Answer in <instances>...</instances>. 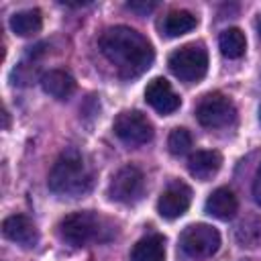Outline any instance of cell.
Here are the masks:
<instances>
[{"label": "cell", "instance_id": "14", "mask_svg": "<svg viewBox=\"0 0 261 261\" xmlns=\"http://www.w3.org/2000/svg\"><path fill=\"white\" fill-rule=\"evenodd\" d=\"M41 88L45 94L57 98V100H65L73 94L75 90V80L63 71V69H51L47 73H43L41 77Z\"/></svg>", "mask_w": 261, "mask_h": 261}, {"label": "cell", "instance_id": "21", "mask_svg": "<svg viewBox=\"0 0 261 261\" xmlns=\"http://www.w3.org/2000/svg\"><path fill=\"white\" fill-rule=\"evenodd\" d=\"M253 198L261 206V163H259V167L255 171V177H253Z\"/></svg>", "mask_w": 261, "mask_h": 261}, {"label": "cell", "instance_id": "20", "mask_svg": "<svg viewBox=\"0 0 261 261\" xmlns=\"http://www.w3.org/2000/svg\"><path fill=\"white\" fill-rule=\"evenodd\" d=\"M167 147H169V153L175 155V157L186 155L190 151V147H192V135H190V130L188 128H181V126L173 128L169 133V137H167Z\"/></svg>", "mask_w": 261, "mask_h": 261}, {"label": "cell", "instance_id": "22", "mask_svg": "<svg viewBox=\"0 0 261 261\" xmlns=\"http://www.w3.org/2000/svg\"><path fill=\"white\" fill-rule=\"evenodd\" d=\"M128 8H130V10H143V12H149V10H153V8H155V4H153V2H147V4L128 2Z\"/></svg>", "mask_w": 261, "mask_h": 261}, {"label": "cell", "instance_id": "23", "mask_svg": "<svg viewBox=\"0 0 261 261\" xmlns=\"http://www.w3.org/2000/svg\"><path fill=\"white\" fill-rule=\"evenodd\" d=\"M257 29H259V35H261V18H259V24H257Z\"/></svg>", "mask_w": 261, "mask_h": 261}, {"label": "cell", "instance_id": "3", "mask_svg": "<svg viewBox=\"0 0 261 261\" xmlns=\"http://www.w3.org/2000/svg\"><path fill=\"white\" fill-rule=\"evenodd\" d=\"M116 234V226L98 212H71L59 222V237L73 245L86 247L92 243H106Z\"/></svg>", "mask_w": 261, "mask_h": 261}, {"label": "cell", "instance_id": "10", "mask_svg": "<svg viewBox=\"0 0 261 261\" xmlns=\"http://www.w3.org/2000/svg\"><path fill=\"white\" fill-rule=\"evenodd\" d=\"M145 100L151 104L159 114H171L179 108L181 100L173 92L171 84L165 77H153L145 88Z\"/></svg>", "mask_w": 261, "mask_h": 261}, {"label": "cell", "instance_id": "15", "mask_svg": "<svg viewBox=\"0 0 261 261\" xmlns=\"http://www.w3.org/2000/svg\"><path fill=\"white\" fill-rule=\"evenodd\" d=\"M130 261H165V239L161 234H149L135 243Z\"/></svg>", "mask_w": 261, "mask_h": 261}, {"label": "cell", "instance_id": "9", "mask_svg": "<svg viewBox=\"0 0 261 261\" xmlns=\"http://www.w3.org/2000/svg\"><path fill=\"white\" fill-rule=\"evenodd\" d=\"M190 202H192V190L186 184L175 181L161 192L157 200V210L163 218L173 220V218H179L190 208Z\"/></svg>", "mask_w": 261, "mask_h": 261}, {"label": "cell", "instance_id": "12", "mask_svg": "<svg viewBox=\"0 0 261 261\" xmlns=\"http://www.w3.org/2000/svg\"><path fill=\"white\" fill-rule=\"evenodd\" d=\"M222 165V157L218 151H196L190 155L188 159V171L190 175H194L196 179H210L218 173Z\"/></svg>", "mask_w": 261, "mask_h": 261}, {"label": "cell", "instance_id": "13", "mask_svg": "<svg viewBox=\"0 0 261 261\" xmlns=\"http://www.w3.org/2000/svg\"><path fill=\"white\" fill-rule=\"evenodd\" d=\"M237 208H239L237 196L228 188L214 190L206 200V212L214 218H220V220H230L237 214Z\"/></svg>", "mask_w": 261, "mask_h": 261}, {"label": "cell", "instance_id": "11", "mask_svg": "<svg viewBox=\"0 0 261 261\" xmlns=\"http://www.w3.org/2000/svg\"><path fill=\"white\" fill-rule=\"evenodd\" d=\"M2 234L16 243V245H22V247H35L39 234H37V228L33 224L31 218L22 216V214H12L8 218H4L2 222Z\"/></svg>", "mask_w": 261, "mask_h": 261}, {"label": "cell", "instance_id": "8", "mask_svg": "<svg viewBox=\"0 0 261 261\" xmlns=\"http://www.w3.org/2000/svg\"><path fill=\"white\" fill-rule=\"evenodd\" d=\"M143 188H145V177L141 169L135 165H124L112 175V181L108 186V196L114 202L133 204L141 198Z\"/></svg>", "mask_w": 261, "mask_h": 261}, {"label": "cell", "instance_id": "19", "mask_svg": "<svg viewBox=\"0 0 261 261\" xmlns=\"http://www.w3.org/2000/svg\"><path fill=\"white\" fill-rule=\"evenodd\" d=\"M237 243L247 249H255L261 245V216H247L237 226Z\"/></svg>", "mask_w": 261, "mask_h": 261}, {"label": "cell", "instance_id": "16", "mask_svg": "<svg viewBox=\"0 0 261 261\" xmlns=\"http://www.w3.org/2000/svg\"><path fill=\"white\" fill-rule=\"evenodd\" d=\"M196 24H198V18L190 10H171L161 22V33L165 37H179L196 29Z\"/></svg>", "mask_w": 261, "mask_h": 261}, {"label": "cell", "instance_id": "6", "mask_svg": "<svg viewBox=\"0 0 261 261\" xmlns=\"http://www.w3.org/2000/svg\"><path fill=\"white\" fill-rule=\"evenodd\" d=\"M114 135L128 147H141L153 139L151 120L139 110H124L114 118Z\"/></svg>", "mask_w": 261, "mask_h": 261}, {"label": "cell", "instance_id": "24", "mask_svg": "<svg viewBox=\"0 0 261 261\" xmlns=\"http://www.w3.org/2000/svg\"><path fill=\"white\" fill-rule=\"evenodd\" d=\"M259 118H261V110H259Z\"/></svg>", "mask_w": 261, "mask_h": 261}, {"label": "cell", "instance_id": "17", "mask_svg": "<svg viewBox=\"0 0 261 261\" xmlns=\"http://www.w3.org/2000/svg\"><path fill=\"white\" fill-rule=\"evenodd\" d=\"M41 27H43V14L37 8L20 10L10 16V29L20 37H31V35L39 33Z\"/></svg>", "mask_w": 261, "mask_h": 261}, {"label": "cell", "instance_id": "1", "mask_svg": "<svg viewBox=\"0 0 261 261\" xmlns=\"http://www.w3.org/2000/svg\"><path fill=\"white\" fill-rule=\"evenodd\" d=\"M102 55L116 67V71L130 80L147 71L153 63V47L151 43L130 27H110L102 33L100 41Z\"/></svg>", "mask_w": 261, "mask_h": 261}, {"label": "cell", "instance_id": "18", "mask_svg": "<svg viewBox=\"0 0 261 261\" xmlns=\"http://www.w3.org/2000/svg\"><path fill=\"white\" fill-rule=\"evenodd\" d=\"M218 47H220V53L228 59H239L241 55H245V49H247V39H245V33L241 29H226L220 33L218 37Z\"/></svg>", "mask_w": 261, "mask_h": 261}, {"label": "cell", "instance_id": "5", "mask_svg": "<svg viewBox=\"0 0 261 261\" xmlns=\"http://www.w3.org/2000/svg\"><path fill=\"white\" fill-rule=\"evenodd\" d=\"M179 247L181 251L192 259H204L218 251L220 247V234L210 224H190L179 234Z\"/></svg>", "mask_w": 261, "mask_h": 261}, {"label": "cell", "instance_id": "2", "mask_svg": "<svg viewBox=\"0 0 261 261\" xmlns=\"http://www.w3.org/2000/svg\"><path fill=\"white\" fill-rule=\"evenodd\" d=\"M94 184V169L86 155L73 147L65 149L49 171V188L59 196L77 198L90 192Z\"/></svg>", "mask_w": 261, "mask_h": 261}, {"label": "cell", "instance_id": "7", "mask_svg": "<svg viewBox=\"0 0 261 261\" xmlns=\"http://www.w3.org/2000/svg\"><path fill=\"white\" fill-rule=\"evenodd\" d=\"M234 104L220 92L206 94L196 106V118L206 128H220L234 120Z\"/></svg>", "mask_w": 261, "mask_h": 261}, {"label": "cell", "instance_id": "4", "mask_svg": "<svg viewBox=\"0 0 261 261\" xmlns=\"http://www.w3.org/2000/svg\"><path fill=\"white\" fill-rule=\"evenodd\" d=\"M167 63H169L171 73L177 80L194 84V82H200L206 75L208 53H206L202 43H190V45H184V47L175 49L169 55Z\"/></svg>", "mask_w": 261, "mask_h": 261}]
</instances>
